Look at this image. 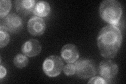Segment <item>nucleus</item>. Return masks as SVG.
I'll list each match as a JSON object with an SVG mask.
<instances>
[{
	"instance_id": "f8f14e48",
	"label": "nucleus",
	"mask_w": 126,
	"mask_h": 84,
	"mask_svg": "<svg viewBox=\"0 0 126 84\" xmlns=\"http://www.w3.org/2000/svg\"><path fill=\"white\" fill-rule=\"evenodd\" d=\"M29 59L25 55L18 54L15 56L13 59L14 65L18 68H23L28 64Z\"/></svg>"
},
{
	"instance_id": "f257e3e1",
	"label": "nucleus",
	"mask_w": 126,
	"mask_h": 84,
	"mask_svg": "<svg viewBox=\"0 0 126 84\" xmlns=\"http://www.w3.org/2000/svg\"><path fill=\"white\" fill-rule=\"evenodd\" d=\"M123 36L119 28L108 25L99 32L97 37V45L102 57L106 58L115 57L119 50Z\"/></svg>"
},
{
	"instance_id": "dca6fc26",
	"label": "nucleus",
	"mask_w": 126,
	"mask_h": 84,
	"mask_svg": "<svg viewBox=\"0 0 126 84\" xmlns=\"http://www.w3.org/2000/svg\"><path fill=\"white\" fill-rule=\"evenodd\" d=\"M108 81L104 78L102 77H99V76H96L93 77L92 78L90 79V81L88 82V84H107L109 82H107Z\"/></svg>"
},
{
	"instance_id": "20e7f679",
	"label": "nucleus",
	"mask_w": 126,
	"mask_h": 84,
	"mask_svg": "<svg viewBox=\"0 0 126 84\" xmlns=\"http://www.w3.org/2000/svg\"><path fill=\"white\" fill-rule=\"evenodd\" d=\"M76 73L81 78H89L96 75L97 69L94 63L89 59L78 60L74 64Z\"/></svg>"
},
{
	"instance_id": "39448f33",
	"label": "nucleus",
	"mask_w": 126,
	"mask_h": 84,
	"mask_svg": "<svg viewBox=\"0 0 126 84\" xmlns=\"http://www.w3.org/2000/svg\"><path fill=\"white\" fill-rule=\"evenodd\" d=\"M1 26L10 33H16L22 29L23 23L19 15L16 13H11L4 18Z\"/></svg>"
},
{
	"instance_id": "4468645a",
	"label": "nucleus",
	"mask_w": 126,
	"mask_h": 84,
	"mask_svg": "<svg viewBox=\"0 0 126 84\" xmlns=\"http://www.w3.org/2000/svg\"><path fill=\"white\" fill-rule=\"evenodd\" d=\"M10 39V34L8 31L2 26L0 27V47H5L9 44Z\"/></svg>"
},
{
	"instance_id": "423d86ee",
	"label": "nucleus",
	"mask_w": 126,
	"mask_h": 84,
	"mask_svg": "<svg viewBox=\"0 0 126 84\" xmlns=\"http://www.w3.org/2000/svg\"><path fill=\"white\" fill-rule=\"evenodd\" d=\"M99 74L107 81L113 78L118 72V67L116 63L110 60L102 61L99 66Z\"/></svg>"
},
{
	"instance_id": "9b49d317",
	"label": "nucleus",
	"mask_w": 126,
	"mask_h": 84,
	"mask_svg": "<svg viewBox=\"0 0 126 84\" xmlns=\"http://www.w3.org/2000/svg\"><path fill=\"white\" fill-rule=\"evenodd\" d=\"M50 11V6L48 3L45 1L37 2L33 10V13L36 17H44L48 15Z\"/></svg>"
},
{
	"instance_id": "0eeeda50",
	"label": "nucleus",
	"mask_w": 126,
	"mask_h": 84,
	"mask_svg": "<svg viewBox=\"0 0 126 84\" xmlns=\"http://www.w3.org/2000/svg\"><path fill=\"white\" fill-rule=\"evenodd\" d=\"M29 32L34 36H39L43 34L46 29L45 21L42 18L37 17H32L27 23Z\"/></svg>"
},
{
	"instance_id": "ddd939ff",
	"label": "nucleus",
	"mask_w": 126,
	"mask_h": 84,
	"mask_svg": "<svg viewBox=\"0 0 126 84\" xmlns=\"http://www.w3.org/2000/svg\"><path fill=\"white\" fill-rule=\"evenodd\" d=\"M12 7L10 0H1L0 1V17L4 18L9 14Z\"/></svg>"
},
{
	"instance_id": "1a4fd4ad",
	"label": "nucleus",
	"mask_w": 126,
	"mask_h": 84,
	"mask_svg": "<svg viewBox=\"0 0 126 84\" xmlns=\"http://www.w3.org/2000/svg\"><path fill=\"white\" fill-rule=\"evenodd\" d=\"M61 54L62 58L67 63L75 62L79 57V51L77 47L72 44L63 46Z\"/></svg>"
},
{
	"instance_id": "9d476101",
	"label": "nucleus",
	"mask_w": 126,
	"mask_h": 84,
	"mask_svg": "<svg viewBox=\"0 0 126 84\" xmlns=\"http://www.w3.org/2000/svg\"><path fill=\"white\" fill-rule=\"evenodd\" d=\"M36 1L34 0H16L14 1L15 9L17 12L26 15L33 12Z\"/></svg>"
},
{
	"instance_id": "6e6552de",
	"label": "nucleus",
	"mask_w": 126,
	"mask_h": 84,
	"mask_svg": "<svg viewBox=\"0 0 126 84\" xmlns=\"http://www.w3.org/2000/svg\"><path fill=\"white\" fill-rule=\"evenodd\" d=\"M42 47L40 43L35 39H31L26 41L22 46V53L29 57L36 56L40 53Z\"/></svg>"
},
{
	"instance_id": "7ed1b4c3",
	"label": "nucleus",
	"mask_w": 126,
	"mask_h": 84,
	"mask_svg": "<svg viewBox=\"0 0 126 84\" xmlns=\"http://www.w3.org/2000/svg\"><path fill=\"white\" fill-rule=\"evenodd\" d=\"M64 68V63L60 57L52 55L45 59L43 65L45 74L50 77H56L60 75Z\"/></svg>"
},
{
	"instance_id": "f3484780",
	"label": "nucleus",
	"mask_w": 126,
	"mask_h": 84,
	"mask_svg": "<svg viewBox=\"0 0 126 84\" xmlns=\"http://www.w3.org/2000/svg\"><path fill=\"white\" fill-rule=\"evenodd\" d=\"M6 74V70L4 67L1 65L0 66V78L2 79L5 76Z\"/></svg>"
},
{
	"instance_id": "f03ea898",
	"label": "nucleus",
	"mask_w": 126,
	"mask_h": 84,
	"mask_svg": "<svg viewBox=\"0 0 126 84\" xmlns=\"http://www.w3.org/2000/svg\"><path fill=\"white\" fill-rule=\"evenodd\" d=\"M99 14L101 18L110 25H117L123 14L121 4L116 0H105L99 6Z\"/></svg>"
},
{
	"instance_id": "2eb2a0df",
	"label": "nucleus",
	"mask_w": 126,
	"mask_h": 84,
	"mask_svg": "<svg viewBox=\"0 0 126 84\" xmlns=\"http://www.w3.org/2000/svg\"><path fill=\"white\" fill-rule=\"evenodd\" d=\"M63 71L67 76H73L76 73L75 65L72 63L67 64L63 68Z\"/></svg>"
}]
</instances>
